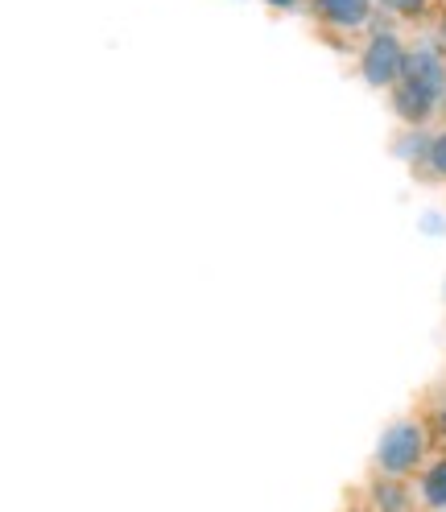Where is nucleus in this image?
<instances>
[{
  "label": "nucleus",
  "instance_id": "8",
  "mask_svg": "<svg viewBox=\"0 0 446 512\" xmlns=\"http://www.w3.org/2000/svg\"><path fill=\"white\" fill-rule=\"evenodd\" d=\"M430 145H434V137H426L422 128H405V137H397V153L413 166V174H426Z\"/></svg>",
  "mask_w": 446,
  "mask_h": 512
},
{
  "label": "nucleus",
  "instance_id": "11",
  "mask_svg": "<svg viewBox=\"0 0 446 512\" xmlns=\"http://www.w3.org/2000/svg\"><path fill=\"white\" fill-rule=\"evenodd\" d=\"M422 178H434V182H446V124L434 133V145H430V162H426V174Z\"/></svg>",
  "mask_w": 446,
  "mask_h": 512
},
{
  "label": "nucleus",
  "instance_id": "10",
  "mask_svg": "<svg viewBox=\"0 0 446 512\" xmlns=\"http://www.w3.org/2000/svg\"><path fill=\"white\" fill-rule=\"evenodd\" d=\"M430 5L434 0H376V9H385V13L401 17V21H422L430 13Z\"/></svg>",
  "mask_w": 446,
  "mask_h": 512
},
{
  "label": "nucleus",
  "instance_id": "6",
  "mask_svg": "<svg viewBox=\"0 0 446 512\" xmlns=\"http://www.w3.org/2000/svg\"><path fill=\"white\" fill-rule=\"evenodd\" d=\"M389 104H393V112L401 116L405 128H426V124L442 112L438 100H430V95H422V91H413L409 83H397V87L389 91Z\"/></svg>",
  "mask_w": 446,
  "mask_h": 512
},
{
  "label": "nucleus",
  "instance_id": "5",
  "mask_svg": "<svg viewBox=\"0 0 446 512\" xmlns=\"http://www.w3.org/2000/svg\"><path fill=\"white\" fill-rule=\"evenodd\" d=\"M368 512H422L418 508V492H413L409 479H389V475H372L364 488Z\"/></svg>",
  "mask_w": 446,
  "mask_h": 512
},
{
  "label": "nucleus",
  "instance_id": "9",
  "mask_svg": "<svg viewBox=\"0 0 446 512\" xmlns=\"http://www.w3.org/2000/svg\"><path fill=\"white\" fill-rule=\"evenodd\" d=\"M422 418L430 422V434H434V446L446 451V389H434L422 405Z\"/></svg>",
  "mask_w": 446,
  "mask_h": 512
},
{
  "label": "nucleus",
  "instance_id": "2",
  "mask_svg": "<svg viewBox=\"0 0 446 512\" xmlns=\"http://www.w3.org/2000/svg\"><path fill=\"white\" fill-rule=\"evenodd\" d=\"M405 54H409V46L393 34V29L372 25V34H368V42L360 50V75H364V83L376 87V91H393L401 83Z\"/></svg>",
  "mask_w": 446,
  "mask_h": 512
},
{
  "label": "nucleus",
  "instance_id": "4",
  "mask_svg": "<svg viewBox=\"0 0 446 512\" xmlns=\"http://www.w3.org/2000/svg\"><path fill=\"white\" fill-rule=\"evenodd\" d=\"M372 9L376 0H310V17L327 34H364L372 29Z\"/></svg>",
  "mask_w": 446,
  "mask_h": 512
},
{
  "label": "nucleus",
  "instance_id": "3",
  "mask_svg": "<svg viewBox=\"0 0 446 512\" xmlns=\"http://www.w3.org/2000/svg\"><path fill=\"white\" fill-rule=\"evenodd\" d=\"M401 83H409L413 91L430 95L446 108V54L438 42H418L409 46L405 54V67H401Z\"/></svg>",
  "mask_w": 446,
  "mask_h": 512
},
{
  "label": "nucleus",
  "instance_id": "7",
  "mask_svg": "<svg viewBox=\"0 0 446 512\" xmlns=\"http://www.w3.org/2000/svg\"><path fill=\"white\" fill-rule=\"evenodd\" d=\"M422 512H446V451H434V459L413 479Z\"/></svg>",
  "mask_w": 446,
  "mask_h": 512
},
{
  "label": "nucleus",
  "instance_id": "13",
  "mask_svg": "<svg viewBox=\"0 0 446 512\" xmlns=\"http://www.w3.org/2000/svg\"><path fill=\"white\" fill-rule=\"evenodd\" d=\"M269 5H273V9H298L302 0H269Z\"/></svg>",
  "mask_w": 446,
  "mask_h": 512
},
{
  "label": "nucleus",
  "instance_id": "12",
  "mask_svg": "<svg viewBox=\"0 0 446 512\" xmlns=\"http://www.w3.org/2000/svg\"><path fill=\"white\" fill-rule=\"evenodd\" d=\"M434 42L442 46V54H446V13L438 17V29H434Z\"/></svg>",
  "mask_w": 446,
  "mask_h": 512
},
{
  "label": "nucleus",
  "instance_id": "1",
  "mask_svg": "<svg viewBox=\"0 0 446 512\" xmlns=\"http://www.w3.org/2000/svg\"><path fill=\"white\" fill-rule=\"evenodd\" d=\"M434 434H430V422L418 413H409V418H397L393 426H385V434H380L376 451H372V463L368 471L372 475H389V479H418V471L434 459Z\"/></svg>",
  "mask_w": 446,
  "mask_h": 512
}]
</instances>
